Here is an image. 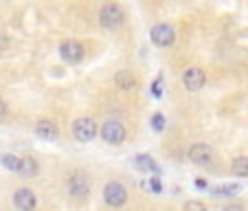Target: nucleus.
Listing matches in <instances>:
<instances>
[{
    "instance_id": "obj_1",
    "label": "nucleus",
    "mask_w": 248,
    "mask_h": 211,
    "mask_svg": "<svg viewBox=\"0 0 248 211\" xmlns=\"http://www.w3.org/2000/svg\"><path fill=\"white\" fill-rule=\"evenodd\" d=\"M99 22L106 29H119L125 22V11L117 2H108V5H103L101 11H99Z\"/></svg>"
},
{
    "instance_id": "obj_2",
    "label": "nucleus",
    "mask_w": 248,
    "mask_h": 211,
    "mask_svg": "<svg viewBox=\"0 0 248 211\" xmlns=\"http://www.w3.org/2000/svg\"><path fill=\"white\" fill-rule=\"evenodd\" d=\"M125 126H123L121 121H114V119H110V121H106L101 126V139L106 141V143H110V146H119V143H123L125 141Z\"/></svg>"
},
{
    "instance_id": "obj_3",
    "label": "nucleus",
    "mask_w": 248,
    "mask_h": 211,
    "mask_svg": "<svg viewBox=\"0 0 248 211\" xmlns=\"http://www.w3.org/2000/svg\"><path fill=\"white\" fill-rule=\"evenodd\" d=\"M97 132H99L97 123H94L90 117H81L73 123V136H75L79 143H88V141H93L94 136H97Z\"/></svg>"
},
{
    "instance_id": "obj_4",
    "label": "nucleus",
    "mask_w": 248,
    "mask_h": 211,
    "mask_svg": "<svg viewBox=\"0 0 248 211\" xmlns=\"http://www.w3.org/2000/svg\"><path fill=\"white\" fill-rule=\"evenodd\" d=\"M103 200L108 202L110 207H123L127 202V189L121 183L112 180L103 187Z\"/></svg>"
},
{
    "instance_id": "obj_5",
    "label": "nucleus",
    "mask_w": 248,
    "mask_h": 211,
    "mask_svg": "<svg viewBox=\"0 0 248 211\" xmlns=\"http://www.w3.org/2000/svg\"><path fill=\"white\" fill-rule=\"evenodd\" d=\"M66 189L73 198H86L90 194V180L84 172H75L66 183Z\"/></svg>"
},
{
    "instance_id": "obj_6",
    "label": "nucleus",
    "mask_w": 248,
    "mask_h": 211,
    "mask_svg": "<svg viewBox=\"0 0 248 211\" xmlns=\"http://www.w3.org/2000/svg\"><path fill=\"white\" fill-rule=\"evenodd\" d=\"M84 53L86 49L81 47V42H77V40H64V42L60 44V55L64 62H68V64H77V62L84 60Z\"/></svg>"
},
{
    "instance_id": "obj_7",
    "label": "nucleus",
    "mask_w": 248,
    "mask_h": 211,
    "mask_svg": "<svg viewBox=\"0 0 248 211\" xmlns=\"http://www.w3.org/2000/svg\"><path fill=\"white\" fill-rule=\"evenodd\" d=\"M152 35V42L156 44V47H169V44H173V40H176V31H173L171 24H154L150 31Z\"/></svg>"
},
{
    "instance_id": "obj_8",
    "label": "nucleus",
    "mask_w": 248,
    "mask_h": 211,
    "mask_svg": "<svg viewBox=\"0 0 248 211\" xmlns=\"http://www.w3.org/2000/svg\"><path fill=\"white\" fill-rule=\"evenodd\" d=\"M183 84H185V88L191 90V93L200 90L202 86L206 84L204 70L198 68V66H191V68H187V70H185V75H183Z\"/></svg>"
},
{
    "instance_id": "obj_9",
    "label": "nucleus",
    "mask_w": 248,
    "mask_h": 211,
    "mask_svg": "<svg viewBox=\"0 0 248 211\" xmlns=\"http://www.w3.org/2000/svg\"><path fill=\"white\" fill-rule=\"evenodd\" d=\"M211 159H213V150H211V146H206V143H193L191 147H189V161H191L193 165H209Z\"/></svg>"
},
{
    "instance_id": "obj_10",
    "label": "nucleus",
    "mask_w": 248,
    "mask_h": 211,
    "mask_svg": "<svg viewBox=\"0 0 248 211\" xmlns=\"http://www.w3.org/2000/svg\"><path fill=\"white\" fill-rule=\"evenodd\" d=\"M14 205L18 207L20 211H33L35 205H38V200H35V194H33L31 189L22 187L14 194Z\"/></svg>"
},
{
    "instance_id": "obj_11",
    "label": "nucleus",
    "mask_w": 248,
    "mask_h": 211,
    "mask_svg": "<svg viewBox=\"0 0 248 211\" xmlns=\"http://www.w3.org/2000/svg\"><path fill=\"white\" fill-rule=\"evenodd\" d=\"M35 136H40L42 141H55L60 136V128H57V123L42 119V121L35 123Z\"/></svg>"
},
{
    "instance_id": "obj_12",
    "label": "nucleus",
    "mask_w": 248,
    "mask_h": 211,
    "mask_svg": "<svg viewBox=\"0 0 248 211\" xmlns=\"http://www.w3.org/2000/svg\"><path fill=\"white\" fill-rule=\"evenodd\" d=\"M114 84L121 90H132L136 86V77L132 75V70H119L114 75Z\"/></svg>"
},
{
    "instance_id": "obj_13",
    "label": "nucleus",
    "mask_w": 248,
    "mask_h": 211,
    "mask_svg": "<svg viewBox=\"0 0 248 211\" xmlns=\"http://www.w3.org/2000/svg\"><path fill=\"white\" fill-rule=\"evenodd\" d=\"M18 174H20V176H24V179H33V176L38 174V161L31 159V156H24V159L20 161Z\"/></svg>"
},
{
    "instance_id": "obj_14",
    "label": "nucleus",
    "mask_w": 248,
    "mask_h": 211,
    "mask_svg": "<svg viewBox=\"0 0 248 211\" xmlns=\"http://www.w3.org/2000/svg\"><path fill=\"white\" fill-rule=\"evenodd\" d=\"M136 167L139 169H143V172H154V174H160V167L156 165V161L152 159L150 154H139L136 156Z\"/></svg>"
},
{
    "instance_id": "obj_15",
    "label": "nucleus",
    "mask_w": 248,
    "mask_h": 211,
    "mask_svg": "<svg viewBox=\"0 0 248 211\" xmlns=\"http://www.w3.org/2000/svg\"><path fill=\"white\" fill-rule=\"evenodd\" d=\"M231 172L239 179L248 176V156H235L233 159V165H231Z\"/></svg>"
},
{
    "instance_id": "obj_16",
    "label": "nucleus",
    "mask_w": 248,
    "mask_h": 211,
    "mask_svg": "<svg viewBox=\"0 0 248 211\" xmlns=\"http://www.w3.org/2000/svg\"><path fill=\"white\" fill-rule=\"evenodd\" d=\"M211 192L216 196H235L239 192V185L237 183H229V185H220V187H213Z\"/></svg>"
},
{
    "instance_id": "obj_17",
    "label": "nucleus",
    "mask_w": 248,
    "mask_h": 211,
    "mask_svg": "<svg viewBox=\"0 0 248 211\" xmlns=\"http://www.w3.org/2000/svg\"><path fill=\"white\" fill-rule=\"evenodd\" d=\"M0 161H2V165H5L7 169L18 172V169H20V161H22V159H18L16 154H2V156H0Z\"/></svg>"
},
{
    "instance_id": "obj_18",
    "label": "nucleus",
    "mask_w": 248,
    "mask_h": 211,
    "mask_svg": "<svg viewBox=\"0 0 248 211\" xmlns=\"http://www.w3.org/2000/svg\"><path fill=\"white\" fill-rule=\"evenodd\" d=\"M167 121H165V114L163 113H154L152 114V130L154 132H163Z\"/></svg>"
},
{
    "instance_id": "obj_19",
    "label": "nucleus",
    "mask_w": 248,
    "mask_h": 211,
    "mask_svg": "<svg viewBox=\"0 0 248 211\" xmlns=\"http://www.w3.org/2000/svg\"><path fill=\"white\" fill-rule=\"evenodd\" d=\"M185 211H209L202 200H189L185 202Z\"/></svg>"
},
{
    "instance_id": "obj_20",
    "label": "nucleus",
    "mask_w": 248,
    "mask_h": 211,
    "mask_svg": "<svg viewBox=\"0 0 248 211\" xmlns=\"http://www.w3.org/2000/svg\"><path fill=\"white\" fill-rule=\"evenodd\" d=\"M152 93H154V97H160V95H163V81L156 80L154 84H152Z\"/></svg>"
},
{
    "instance_id": "obj_21",
    "label": "nucleus",
    "mask_w": 248,
    "mask_h": 211,
    "mask_svg": "<svg viewBox=\"0 0 248 211\" xmlns=\"http://www.w3.org/2000/svg\"><path fill=\"white\" fill-rule=\"evenodd\" d=\"M150 187L154 189L156 194H160V192H163V185H160V180H158V179H152V180H150Z\"/></svg>"
},
{
    "instance_id": "obj_22",
    "label": "nucleus",
    "mask_w": 248,
    "mask_h": 211,
    "mask_svg": "<svg viewBox=\"0 0 248 211\" xmlns=\"http://www.w3.org/2000/svg\"><path fill=\"white\" fill-rule=\"evenodd\" d=\"M222 211H244V207H242V205H237V202H233V205H226Z\"/></svg>"
},
{
    "instance_id": "obj_23",
    "label": "nucleus",
    "mask_w": 248,
    "mask_h": 211,
    "mask_svg": "<svg viewBox=\"0 0 248 211\" xmlns=\"http://www.w3.org/2000/svg\"><path fill=\"white\" fill-rule=\"evenodd\" d=\"M5 114H7V103L2 101V99H0V119L5 117Z\"/></svg>"
},
{
    "instance_id": "obj_24",
    "label": "nucleus",
    "mask_w": 248,
    "mask_h": 211,
    "mask_svg": "<svg viewBox=\"0 0 248 211\" xmlns=\"http://www.w3.org/2000/svg\"><path fill=\"white\" fill-rule=\"evenodd\" d=\"M196 185H198V187H200V189H204V187H206V183H204V180H196Z\"/></svg>"
}]
</instances>
